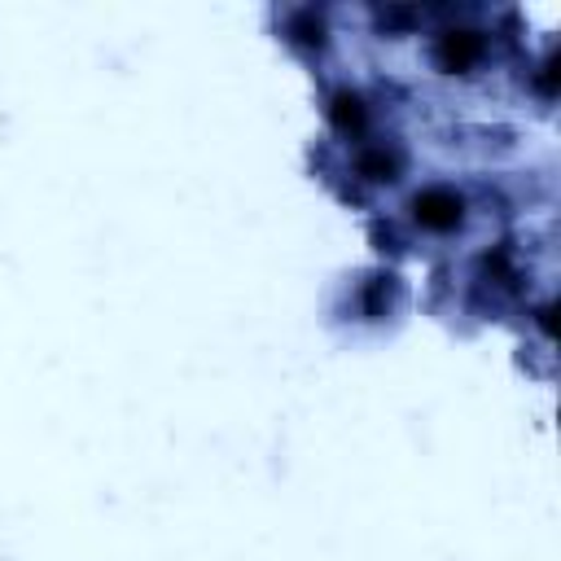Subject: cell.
Here are the masks:
<instances>
[{"instance_id":"6da1fadb","label":"cell","mask_w":561,"mask_h":561,"mask_svg":"<svg viewBox=\"0 0 561 561\" xmlns=\"http://www.w3.org/2000/svg\"><path fill=\"white\" fill-rule=\"evenodd\" d=\"M408 215L425 232H456L465 224V215H469V202H465V193L456 184H425V188L412 193Z\"/></svg>"},{"instance_id":"7a4b0ae2","label":"cell","mask_w":561,"mask_h":561,"mask_svg":"<svg viewBox=\"0 0 561 561\" xmlns=\"http://www.w3.org/2000/svg\"><path fill=\"white\" fill-rule=\"evenodd\" d=\"M486 53H491V44L473 26H447V31H434V39H430V57L443 75H473L486 61Z\"/></svg>"},{"instance_id":"3957f363","label":"cell","mask_w":561,"mask_h":561,"mask_svg":"<svg viewBox=\"0 0 561 561\" xmlns=\"http://www.w3.org/2000/svg\"><path fill=\"white\" fill-rule=\"evenodd\" d=\"M351 167L368 184H394L403 175V149L394 140H359L351 153Z\"/></svg>"},{"instance_id":"277c9868","label":"cell","mask_w":561,"mask_h":561,"mask_svg":"<svg viewBox=\"0 0 561 561\" xmlns=\"http://www.w3.org/2000/svg\"><path fill=\"white\" fill-rule=\"evenodd\" d=\"M355 294H359L355 311H359L364 320H386V316L399 311V302H403V280H399L394 272H373V276H364V280L355 285Z\"/></svg>"},{"instance_id":"5b68a950","label":"cell","mask_w":561,"mask_h":561,"mask_svg":"<svg viewBox=\"0 0 561 561\" xmlns=\"http://www.w3.org/2000/svg\"><path fill=\"white\" fill-rule=\"evenodd\" d=\"M329 123H333L342 136L364 140V131H368V123H373V110H368L364 92H355V88H337V92L329 96Z\"/></svg>"},{"instance_id":"8992f818","label":"cell","mask_w":561,"mask_h":561,"mask_svg":"<svg viewBox=\"0 0 561 561\" xmlns=\"http://www.w3.org/2000/svg\"><path fill=\"white\" fill-rule=\"evenodd\" d=\"M285 39L302 53H324L329 48V26H324V13L320 9H294L289 13V26H285Z\"/></svg>"}]
</instances>
